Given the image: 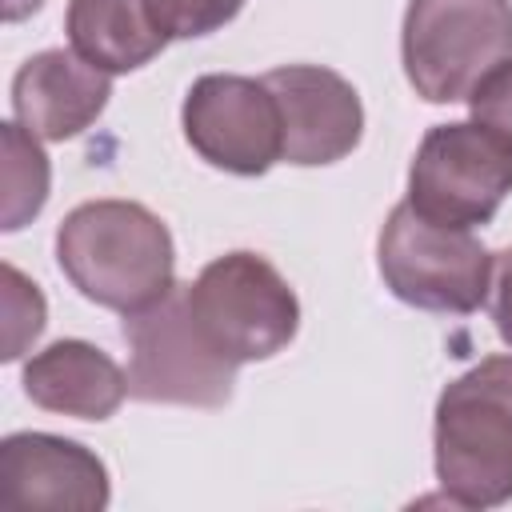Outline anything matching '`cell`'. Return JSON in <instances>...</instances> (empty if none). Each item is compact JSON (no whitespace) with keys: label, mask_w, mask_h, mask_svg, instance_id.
Segmentation results:
<instances>
[{"label":"cell","mask_w":512,"mask_h":512,"mask_svg":"<svg viewBox=\"0 0 512 512\" xmlns=\"http://www.w3.org/2000/svg\"><path fill=\"white\" fill-rule=\"evenodd\" d=\"M56 264L68 284L120 316H132L176 284V248L168 224L136 200L76 204L56 228Z\"/></svg>","instance_id":"6da1fadb"},{"label":"cell","mask_w":512,"mask_h":512,"mask_svg":"<svg viewBox=\"0 0 512 512\" xmlns=\"http://www.w3.org/2000/svg\"><path fill=\"white\" fill-rule=\"evenodd\" d=\"M468 112L476 124H484L512 148V56L500 60L488 76H480V84L468 92Z\"/></svg>","instance_id":"e0dca14e"},{"label":"cell","mask_w":512,"mask_h":512,"mask_svg":"<svg viewBox=\"0 0 512 512\" xmlns=\"http://www.w3.org/2000/svg\"><path fill=\"white\" fill-rule=\"evenodd\" d=\"M112 76L72 48H44L12 76V112L40 140H72L100 120Z\"/></svg>","instance_id":"8fae6325"},{"label":"cell","mask_w":512,"mask_h":512,"mask_svg":"<svg viewBox=\"0 0 512 512\" xmlns=\"http://www.w3.org/2000/svg\"><path fill=\"white\" fill-rule=\"evenodd\" d=\"M52 188V164L20 120L0 124V228L20 232L28 220L40 216Z\"/></svg>","instance_id":"5bb4252c"},{"label":"cell","mask_w":512,"mask_h":512,"mask_svg":"<svg viewBox=\"0 0 512 512\" xmlns=\"http://www.w3.org/2000/svg\"><path fill=\"white\" fill-rule=\"evenodd\" d=\"M184 140L200 160L232 176H264L276 160H284L280 108L268 92L264 76L208 72L200 76L180 108Z\"/></svg>","instance_id":"ba28073f"},{"label":"cell","mask_w":512,"mask_h":512,"mask_svg":"<svg viewBox=\"0 0 512 512\" xmlns=\"http://www.w3.org/2000/svg\"><path fill=\"white\" fill-rule=\"evenodd\" d=\"M148 4L168 40L208 36L228 20H236V12L244 8V0H148Z\"/></svg>","instance_id":"2e32d148"},{"label":"cell","mask_w":512,"mask_h":512,"mask_svg":"<svg viewBox=\"0 0 512 512\" xmlns=\"http://www.w3.org/2000/svg\"><path fill=\"white\" fill-rule=\"evenodd\" d=\"M376 264L384 288L424 312L472 316L488 304L492 252L472 236V228H452L420 216L400 200L376 240Z\"/></svg>","instance_id":"5b68a950"},{"label":"cell","mask_w":512,"mask_h":512,"mask_svg":"<svg viewBox=\"0 0 512 512\" xmlns=\"http://www.w3.org/2000/svg\"><path fill=\"white\" fill-rule=\"evenodd\" d=\"M512 192V148L476 120L432 124L408 168V204L452 228L488 224Z\"/></svg>","instance_id":"52a82bcc"},{"label":"cell","mask_w":512,"mask_h":512,"mask_svg":"<svg viewBox=\"0 0 512 512\" xmlns=\"http://www.w3.org/2000/svg\"><path fill=\"white\" fill-rule=\"evenodd\" d=\"M68 48L108 76L136 72L168 44L148 0H68Z\"/></svg>","instance_id":"4fadbf2b"},{"label":"cell","mask_w":512,"mask_h":512,"mask_svg":"<svg viewBox=\"0 0 512 512\" xmlns=\"http://www.w3.org/2000/svg\"><path fill=\"white\" fill-rule=\"evenodd\" d=\"M268 92L280 108L284 160L320 168L344 160L364 136L360 92L324 64H284L264 72Z\"/></svg>","instance_id":"9c48e42d"},{"label":"cell","mask_w":512,"mask_h":512,"mask_svg":"<svg viewBox=\"0 0 512 512\" xmlns=\"http://www.w3.org/2000/svg\"><path fill=\"white\" fill-rule=\"evenodd\" d=\"M512 56V0H408L404 76L428 104H456Z\"/></svg>","instance_id":"277c9868"},{"label":"cell","mask_w":512,"mask_h":512,"mask_svg":"<svg viewBox=\"0 0 512 512\" xmlns=\"http://www.w3.org/2000/svg\"><path fill=\"white\" fill-rule=\"evenodd\" d=\"M108 496V468L88 444L52 432H12L0 440L4 508L100 512Z\"/></svg>","instance_id":"30bf717a"},{"label":"cell","mask_w":512,"mask_h":512,"mask_svg":"<svg viewBox=\"0 0 512 512\" xmlns=\"http://www.w3.org/2000/svg\"><path fill=\"white\" fill-rule=\"evenodd\" d=\"M432 460L452 504L500 508L512 500V356H488L440 392Z\"/></svg>","instance_id":"7a4b0ae2"},{"label":"cell","mask_w":512,"mask_h":512,"mask_svg":"<svg viewBox=\"0 0 512 512\" xmlns=\"http://www.w3.org/2000/svg\"><path fill=\"white\" fill-rule=\"evenodd\" d=\"M44 292L12 264H4V360H20L24 348L44 332Z\"/></svg>","instance_id":"9a60e30c"},{"label":"cell","mask_w":512,"mask_h":512,"mask_svg":"<svg viewBox=\"0 0 512 512\" xmlns=\"http://www.w3.org/2000/svg\"><path fill=\"white\" fill-rule=\"evenodd\" d=\"M20 380L36 408L76 420H108L128 396V372L104 348L72 336L32 352Z\"/></svg>","instance_id":"7c38bea8"},{"label":"cell","mask_w":512,"mask_h":512,"mask_svg":"<svg viewBox=\"0 0 512 512\" xmlns=\"http://www.w3.org/2000/svg\"><path fill=\"white\" fill-rule=\"evenodd\" d=\"M488 312L500 340L512 348V248L492 252V284H488Z\"/></svg>","instance_id":"ac0fdd59"},{"label":"cell","mask_w":512,"mask_h":512,"mask_svg":"<svg viewBox=\"0 0 512 512\" xmlns=\"http://www.w3.org/2000/svg\"><path fill=\"white\" fill-rule=\"evenodd\" d=\"M184 292L204 340L236 368L272 360L300 332V300L260 252H224L208 260Z\"/></svg>","instance_id":"3957f363"},{"label":"cell","mask_w":512,"mask_h":512,"mask_svg":"<svg viewBox=\"0 0 512 512\" xmlns=\"http://www.w3.org/2000/svg\"><path fill=\"white\" fill-rule=\"evenodd\" d=\"M128 396L144 404L220 408L232 400L236 364L224 360L188 312L184 284H172L156 304L124 316Z\"/></svg>","instance_id":"8992f818"}]
</instances>
